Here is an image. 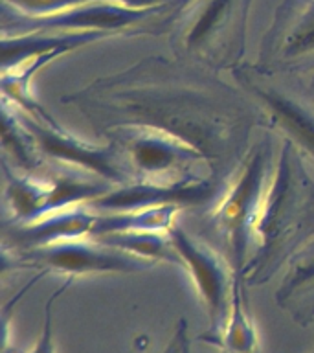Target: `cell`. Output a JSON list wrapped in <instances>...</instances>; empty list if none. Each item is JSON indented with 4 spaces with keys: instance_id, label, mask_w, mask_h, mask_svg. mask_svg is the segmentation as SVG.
<instances>
[{
    "instance_id": "cell-14",
    "label": "cell",
    "mask_w": 314,
    "mask_h": 353,
    "mask_svg": "<svg viewBox=\"0 0 314 353\" xmlns=\"http://www.w3.org/2000/svg\"><path fill=\"white\" fill-rule=\"evenodd\" d=\"M206 342L217 344L226 353H259V336L252 316L248 313V303L244 298V281L237 276L231 289L230 307L224 324L215 336Z\"/></svg>"
},
{
    "instance_id": "cell-11",
    "label": "cell",
    "mask_w": 314,
    "mask_h": 353,
    "mask_svg": "<svg viewBox=\"0 0 314 353\" xmlns=\"http://www.w3.org/2000/svg\"><path fill=\"white\" fill-rule=\"evenodd\" d=\"M226 176L193 175L178 181H134L131 184L110 188L94 199L88 208L98 214L131 212L143 208H195L209 206L220 193Z\"/></svg>"
},
{
    "instance_id": "cell-21",
    "label": "cell",
    "mask_w": 314,
    "mask_h": 353,
    "mask_svg": "<svg viewBox=\"0 0 314 353\" xmlns=\"http://www.w3.org/2000/svg\"><path fill=\"white\" fill-rule=\"evenodd\" d=\"M164 353H191L189 339H187V325L184 320L178 322V327H176L175 335H173V339H171V342L167 344Z\"/></svg>"
},
{
    "instance_id": "cell-5",
    "label": "cell",
    "mask_w": 314,
    "mask_h": 353,
    "mask_svg": "<svg viewBox=\"0 0 314 353\" xmlns=\"http://www.w3.org/2000/svg\"><path fill=\"white\" fill-rule=\"evenodd\" d=\"M231 77L258 105L263 129L294 143L314 168V101L300 79L247 63L231 72Z\"/></svg>"
},
{
    "instance_id": "cell-25",
    "label": "cell",
    "mask_w": 314,
    "mask_h": 353,
    "mask_svg": "<svg viewBox=\"0 0 314 353\" xmlns=\"http://www.w3.org/2000/svg\"><path fill=\"white\" fill-rule=\"evenodd\" d=\"M313 353H314V352H313Z\"/></svg>"
},
{
    "instance_id": "cell-2",
    "label": "cell",
    "mask_w": 314,
    "mask_h": 353,
    "mask_svg": "<svg viewBox=\"0 0 314 353\" xmlns=\"http://www.w3.org/2000/svg\"><path fill=\"white\" fill-rule=\"evenodd\" d=\"M278 137V134H275ZM314 236V168L294 143L278 137L274 168L253 226L244 285L270 281Z\"/></svg>"
},
{
    "instance_id": "cell-16",
    "label": "cell",
    "mask_w": 314,
    "mask_h": 353,
    "mask_svg": "<svg viewBox=\"0 0 314 353\" xmlns=\"http://www.w3.org/2000/svg\"><path fill=\"white\" fill-rule=\"evenodd\" d=\"M180 212L182 208L176 206H164V208L98 214V223L92 237L116 234V232H169Z\"/></svg>"
},
{
    "instance_id": "cell-1",
    "label": "cell",
    "mask_w": 314,
    "mask_h": 353,
    "mask_svg": "<svg viewBox=\"0 0 314 353\" xmlns=\"http://www.w3.org/2000/svg\"><path fill=\"white\" fill-rule=\"evenodd\" d=\"M61 103L103 137L120 127L171 132L206 154L220 176L230 175L252 132L263 129L258 105L241 87L176 57H143L65 94Z\"/></svg>"
},
{
    "instance_id": "cell-18",
    "label": "cell",
    "mask_w": 314,
    "mask_h": 353,
    "mask_svg": "<svg viewBox=\"0 0 314 353\" xmlns=\"http://www.w3.org/2000/svg\"><path fill=\"white\" fill-rule=\"evenodd\" d=\"M308 296L314 298V236L292 256L283 269V278L275 291V302L289 307Z\"/></svg>"
},
{
    "instance_id": "cell-3",
    "label": "cell",
    "mask_w": 314,
    "mask_h": 353,
    "mask_svg": "<svg viewBox=\"0 0 314 353\" xmlns=\"http://www.w3.org/2000/svg\"><path fill=\"white\" fill-rule=\"evenodd\" d=\"M253 2L178 0L165 24L173 57L215 74L244 65Z\"/></svg>"
},
{
    "instance_id": "cell-19",
    "label": "cell",
    "mask_w": 314,
    "mask_h": 353,
    "mask_svg": "<svg viewBox=\"0 0 314 353\" xmlns=\"http://www.w3.org/2000/svg\"><path fill=\"white\" fill-rule=\"evenodd\" d=\"M90 0H2V10L13 11L24 17L54 15L74 6L85 4Z\"/></svg>"
},
{
    "instance_id": "cell-7",
    "label": "cell",
    "mask_w": 314,
    "mask_h": 353,
    "mask_svg": "<svg viewBox=\"0 0 314 353\" xmlns=\"http://www.w3.org/2000/svg\"><path fill=\"white\" fill-rule=\"evenodd\" d=\"M37 269L39 274H63L65 280H76L90 274H134L153 269V261L138 258L120 248L110 247L94 237L54 243L46 247L10 250L4 248V267Z\"/></svg>"
},
{
    "instance_id": "cell-20",
    "label": "cell",
    "mask_w": 314,
    "mask_h": 353,
    "mask_svg": "<svg viewBox=\"0 0 314 353\" xmlns=\"http://www.w3.org/2000/svg\"><path fill=\"white\" fill-rule=\"evenodd\" d=\"M74 280H66L63 285L57 289V291L50 296V300L46 302V307H44V320H43V331L39 335L35 346L32 347L30 353H57V347H55L54 341V324H52V313H54V303L55 300L63 294V292L70 287V283Z\"/></svg>"
},
{
    "instance_id": "cell-8",
    "label": "cell",
    "mask_w": 314,
    "mask_h": 353,
    "mask_svg": "<svg viewBox=\"0 0 314 353\" xmlns=\"http://www.w3.org/2000/svg\"><path fill=\"white\" fill-rule=\"evenodd\" d=\"M105 138L120 145L138 181H178L193 175H217L206 154L171 132L151 127H120L107 132Z\"/></svg>"
},
{
    "instance_id": "cell-13",
    "label": "cell",
    "mask_w": 314,
    "mask_h": 353,
    "mask_svg": "<svg viewBox=\"0 0 314 353\" xmlns=\"http://www.w3.org/2000/svg\"><path fill=\"white\" fill-rule=\"evenodd\" d=\"M112 39V35L101 32H32L19 35H2V70L13 68L24 61L33 59L37 55L59 52L66 55L88 44Z\"/></svg>"
},
{
    "instance_id": "cell-4",
    "label": "cell",
    "mask_w": 314,
    "mask_h": 353,
    "mask_svg": "<svg viewBox=\"0 0 314 353\" xmlns=\"http://www.w3.org/2000/svg\"><path fill=\"white\" fill-rule=\"evenodd\" d=\"M263 131V137L252 142L226 176L220 193L204 214L208 230L237 276L242 274L252 254L253 226L278 151V137L272 131Z\"/></svg>"
},
{
    "instance_id": "cell-17",
    "label": "cell",
    "mask_w": 314,
    "mask_h": 353,
    "mask_svg": "<svg viewBox=\"0 0 314 353\" xmlns=\"http://www.w3.org/2000/svg\"><path fill=\"white\" fill-rule=\"evenodd\" d=\"M94 239L134 254L138 258L149 259L153 263L162 261V263L180 265L169 232H116V234L96 236Z\"/></svg>"
},
{
    "instance_id": "cell-23",
    "label": "cell",
    "mask_w": 314,
    "mask_h": 353,
    "mask_svg": "<svg viewBox=\"0 0 314 353\" xmlns=\"http://www.w3.org/2000/svg\"><path fill=\"white\" fill-rule=\"evenodd\" d=\"M296 76L297 79H300V83H302L303 90H305V92L308 94V98L314 101V66L305 72H300Z\"/></svg>"
},
{
    "instance_id": "cell-15",
    "label": "cell",
    "mask_w": 314,
    "mask_h": 353,
    "mask_svg": "<svg viewBox=\"0 0 314 353\" xmlns=\"http://www.w3.org/2000/svg\"><path fill=\"white\" fill-rule=\"evenodd\" d=\"M2 153L4 162L15 170L26 173H37L46 168L32 134L28 131L19 112L11 103L2 99Z\"/></svg>"
},
{
    "instance_id": "cell-22",
    "label": "cell",
    "mask_w": 314,
    "mask_h": 353,
    "mask_svg": "<svg viewBox=\"0 0 314 353\" xmlns=\"http://www.w3.org/2000/svg\"><path fill=\"white\" fill-rule=\"evenodd\" d=\"M109 2H116V4L131 8V10H153V8L171 4L175 0H109Z\"/></svg>"
},
{
    "instance_id": "cell-9",
    "label": "cell",
    "mask_w": 314,
    "mask_h": 353,
    "mask_svg": "<svg viewBox=\"0 0 314 353\" xmlns=\"http://www.w3.org/2000/svg\"><path fill=\"white\" fill-rule=\"evenodd\" d=\"M169 237L180 261V267L187 270L195 285V291L208 313L209 331L200 336L202 341H208L217 335L224 324L237 274L220 250L191 236L178 223L171 226Z\"/></svg>"
},
{
    "instance_id": "cell-12",
    "label": "cell",
    "mask_w": 314,
    "mask_h": 353,
    "mask_svg": "<svg viewBox=\"0 0 314 353\" xmlns=\"http://www.w3.org/2000/svg\"><path fill=\"white\" fill-rule=\"evenodd\" d=\"M96 223H98V212H94L88 206H72L59 212H52L22 225L4 223V248L26 250V248L46 247L70 239L92 237Z\"/></svg>"
},
{
    "instance_id": "cell-24",
    "label": "cell",
    "mask_w": 314,
    "mask_h": 353,
    "mask_svg": "<svg viewBox=\"0 0 314 353\" xmlns=\"http://www.w3.org/2000/svg\"><path fill=\"white\" fill-rule=\"evenodd\" d=\"M311 313H313V316H314V307H311Z\"/></svg>"
},
{
    "instance_id": "cell-10",
    "label": "cell",
    "mask_w": 314,
    "mask_h": 353,
    "mask_svg": "<svg viewBox=\"0 0 314 353\" xmlns=\"http://www.w3.org/2000/svg\"><path fill=\"white\" fill-rule=\"evenodd\" d=\"M253 65L274 74H300L314 66V0H281Z\"/></svg>"
},
{
    "instance_id": "cell-6",
    "label": "cell",
    "mask_w": 314,
    "mask_h": 353,
    "mask_svg": "<svg viewBox=\"0 0 314 353\" xmlns=\"http://www.w3.org/2000/svg\"><path fill=\"white\" fill-rule=\"evenodd\" d=\"M17 109V107H15ZM33 142L37 145L43 160L50 165L65 168L92 175L96 179L109 182L112 186L131 184L138 181V175L125 159L121 148L112 140L107 143H90L74 132L66 131L52 118H33V116L17 109Z\"/></svg>"
}]
</instances>
